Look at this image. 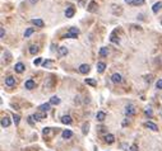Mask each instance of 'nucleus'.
I'll list each match as a JSON object with an SVG mask.
<instances>
[{"label":"nucleus","mask_w":162,"mask_h":151,"mask_svg":"<svg viewBox=\"0 0 162 151\" xmlns=\"http://www.w3.org/2000/svg\"><path fill=\"white\" fill-rule=\"evenodd\" d=\"M24 65L22 63V62H18V63H15V66H14V70H15V72H23L24 71Z\"/></svg>","instance_id":"3"},{"label":"nucleus","mask_w":162,"mask_h":151,"mask_svg":"<svg viewBox=\"0 0 162 151\" xmlns=\"http://www.w3.org/2000/svg\"><path fill=\"white\" fill-rule=\"evenodd\" d=\"M88 71H89V66H88L87 63H83V65H81V66H79V72L81 74H87Z\"/></svg>","instance_id":"5"},{"label":"nucleus","mask_w":162,"mask_h":151,"mask_svg":"<svg viewBox=\"0 0 162 151\" xmlns=\"http://www.w3.org/2000/svg\"><path fill=\"white\" fill-rule=\"evenodd\" d=\"M15 84V79L13 78V76H8V78H5V85H8V86H13Z\"/></svg>","instance_id":"7"},{"label":"nucleus","mask_w":162,"mask_h":151,"mask_svg":"<svg viewBox=\"0 0 162 151\" xmlns=\"http://www.w3.org/2000/svg\"><path fill=\"white\" fill-rule=\"evenodd\" d=\"M50 105H51L50 103H45V104H41V105L38 107V109H40L41 112H45V113H46V112H47V111L50 109Z\"/></svg>","instance_id":"9"},{"label":"nucleus","mask_w":162,"mask_h":151,"mask_svg":"<svg viewBox=\"0 0 162 151\" xmlns=\"http://www.w3.org/2000/svg\"><path fill=\"white\" fill-rule=\"evenodd\" d=\"M121 147H123V149H126V150H128V146H126L125 144H123V145H121Z\"/></svg>","instance_id":"41"},{"label":"nucleus","mask_w":162,"mask_h":151,"mask_svg":"<svg viewBox=\"0 0 162 151\" xmlns=\"http://www.w3.org/2000/svg\"><path fill=\"white\" fill-rule=\"evenodd\" d=\"M50 129H51V128L46 127V128H44V131H42V132H44V135H49V133H50Z\"/></svg>","instance_id":"38"},{"label":"nucleus","mask_w":162,"mask_h":151,"mask_svg":"<svg viewBox=\"0 0 162 151\" xmlns=\"http://www.w3.org/2000/svg\"><path fill=\"white\" fill-rule=\"evenodd\" d=\"M129 151H138V146L137 145H132L129 147Z\"/></svg>","instance_id":"32"},{"label":"nucleus","mask_w":162,"mask_h":151,"mask_svg":"<svg viewBox=\"0 0 162 151\" xmlns=\"http://www.w3.org/2000/svg\"><path fill=\"white\" fill-rule=\"evenodd\" d=\"M144 113H146L147 116H149V117H152V116H153V113H152V111H151V109H149V108H147V109L144 111Z\"/></svg>","instance_id":"30"},{"label":"nucleus","mask_w":162,"mask_h":151,"mask_svg":"<svg viewBox=\"0 0 162 151\" xmlns=\"http://www.w3.org/2000/svg\"><path fill=\"white\" fill-rule=\"evenodd\" d=\"M1 126H3V127H9V126H10V120H9L8 116H4V117L1 118Z\"/></svg>","instance_id":"8"},{"label":"nucleus","mask_w":162,"mask_h":151,"mask_svg":"<svg viewBox=\"0 0 162 151\" xmlns=\"http://www.w3.org/2000/svg\"><path fill=\"white\" fill-rule=\"evenodd\" d=\"M68 33H70V34H73V36H78V33H79V29H78V28H70Z\"/></svg>","instance_id":"23"},{"label":"nucleus","mask_w":162,"mask_h":151,"mask_svg":"<svg viewBox=\"0 0 162 151\" xmlns=\"http://www.w3.org/2000/svg\"><path fill=\"white\" fill-rule=\"evenodd\" d=\"M134 1H135V0H125L126 4H134Z\"/></svg>","instance_id":"40"},{"label":"nucleus","mask_w":162,"mask_h":151,"mask_svg":"<svg viewBox=\"0 0 162 151\" xmlns=\"http://www.w3.org/2000/svg\"><path fill=\"white\" fill-rule=\"evenodd\" d=\"M60 103V99L58 98V96H52V98L50 99V104H54V105H58Z\"/></svg>","instance_id":"22"},{"label":"nucleus","mask_w":162,"mask_h":151,"mask_svg":"<svg viewBox=\"0 0 162 151\" xmlns=\"http://www.w3.org/2000/svg\"><path fill=\"white\" fill-rule=\"evenodd\" d=\"M111 80L114 83H121V75L120 74H114L111 76Z\"/></svg>","instance_id":"13"},{"label":"nucleus","mask_w":162,"mask_h":151,"mask_svg":"<svg viewBox=\"0 0 162 151\" xmlns=\"http://www.w3.org/2000/svg\"><path fill=\"white\" fill-rule=\"evenodd\" d=\"M32 23H33L36 27H40V28H41V27H44V24H45L42 19H32Z\"/></svg>","instance_id":"12"},{"label":"nucleus","mask_w":162,"mask_h":151,"mask_svg":"<svg viewBox=\"0 0 162 151\" xmlns=\"http://www.w3.org/2000/svg\"><path fill=\"white\" fill-rule=\"evenodd\" d=\"M96 118H97V121L103 122V121H105V118H106V114H105L103 112H98V113H97V116H96Z\"/></svg>","instance_id":"15"},{"label":"nucleus","mask_w":162,"mask_h":151,"mask_svg":"<svg viewBox=\"0 0 162 151\" xmlns=\"http://www.w3.org/2000/svg\"><path fill=\"white\" fill-rule=\"evenodd\" d=\"M162 8V3L161 1H158V3H156L153 6H152V10H153V13H157L158 12V10Z\"/></svg>","instance_id":"18"},{"label":"nucleus","mask_w":162,"mask_h":151,"mask_svg":"<svg viewBox=\"0 0 162 151\" xmlns=\"http://www.w3.org/2000/svg\"><path fill=\"white\" fill-rule=\"evenodd\" d=\"M42 65H44L45 67H50L51 65H52V61H50V60H46V61H44V63H42Z\"/></svg>","instance_id":"29"},{"label":"nucleus","mask_w":162,"mask_h":151,"mask_svg":"<svg viewBox=\"0 0 162 151\" xmlns=\"http://www.w3.org/2000/svg\"><path fill=\"white\" fill-rule=\"evenodd\" d=\"M61 122H63L64 124H70V123L73 122V120H72L70 116L67 114V116H63V117H61Z\"/></svg>","instance_id":"4"},{"label":"nucleus","mask_w":162,"mask_h":151,"mask_svg":"<svg viewBox=\"0 0 162 151\" xmlns=\"http://www.w3.org/2000/svg\"><path fill=\"white\" fill-rule=\"evenodd\" d=\"M88 128H89V123H84L83 124V129H82L83 135H87L88 133Z\"/></svg>","instance_id":"24"},{"label":"nucleus","mask_w":162,"mask_h":151,"mask_svg":"<svg viewBox=\"0 0 162 151\" xmlns=\"http://www.w3.org/2000/svg\"><path fill=\"white\" fill-rule=\"evenodd\" d=\"M105 141H106L107 144H112V142L115 141V137H114V135H111V133H107V135L105 136Z\"/></svg>","instance_id":"10"},{"label":"nucleus","mask_w":162,"mask_h":151,"mask_svg":"<svg viewBox=\"0 0 162 151\" xmlns=\"http://www.w3.org/2000/svg\"><path fill=\"white\" fill-rule=\"evenodd\" d=\"M4 36H5V30H4V28L1 27V28H0V37L4 38Z\"/></svg>","instance_id":"35"},{"label":"nucleus","mask_w":162,"mask_h":151,"mask_svg":"<svg viewBox=\"0 0 162 151\" xmlns=\"http://www.w3.org/2000/svg\"><path fill=\"white\" fill-rule=\"evenodd\" d=\"M33 32H35V28H28V29L24 32V37H29L32 33H33Z\"/></svg>","instance_id":"25"},{"label":"nucleus","mask_w":162,"mask_h":151,"mask_svg":"<svg viewBox=\"0 0 162 151\" xmlns=\"http://www.w3.org/2000/svg\"><path fill=\"white\" fill-rule=\"evenodd\" d=\"M100 56H102V57H106V56H107V48H106V47H102V48L100 50Z\"/></svg>","instance_id":"26"},{"label":"nucleus","mask_w":162,"mask_h":151,"mask_svg":"<svg viewBox=\"0 0 162 151\" xmlns=\"http://www.w3.org/2000/svg\"><path fill=\"white\" fill-rule=\"evenodd\" d=\"M74 13H75L74 8H68V9L65 10V17H67V18H72V17L74 15Z\"/></svg>","instance_id":"11"},{"label":"nucleus","mask_w":162,"mask_h":151,"mask_svg":"<svg viewBox=\"0 0 162 151\" xmlns=\"http://www.w3.org/2000/svg\"><path fill=\"white\" fill-rule=\"evenodd\" d=\"M63 138H70L73 136V132L70 131V129H65V131H63Z\"/></svg>","instance_id":"14"},{"label":"nucleus","mask_w":162,"mask_h":151,"mask_svg":"<svg viewBox=\"0 0 162 151\" xmlns=\"http://www.w3.org/2000/svg\"><path fill=\"white\" fill-rule=\"evenodd\" d=\"M144 4V0H135L134 1V5H142Z\"/></svg>","instance_id":"33"},{"label":"nucleus","mask_w":162,"mask_h":151,"mask_svg":"<svg viewBox=\"0 0 162 151\" xmlns=\"http://www.w3.org/2000/svg\"><path fill=\"white\" fill-rule=\"evenodd\" d=\"M13 120H14V123H15V124H18V123H19V121H20V117H19L18 114H15V113H14V114H13Z\"/></svg>","instance_id":"28"},{"label":"nucleus","mask_w":162,"mask_h":151,"mask_svg":"<svg viewBox=\"0 0 162 151\" xmlns=\"http://www.w3.org/2000/svg\"><path fill=\"white\" fill-rule=\"evenodd\" d=\"M134 114H135V108H134V105H133V104H128V105L125 107V116L132 117V116H134Z\"/></svg>","instance_id":"1"},{"label":"nucleus","mask_w":162,"mask_h":151,"mask_svg":"<svg viewBox=\"0 0 162 151\" xmlns=\"http://www.w3.org/2000/svg\"><path fill=\"white\" fill-rule=\"evenodd\" d=\"M24 86H26V89H33L35 86H36V83H35L33 80H32V79H29V80L26 81Z\"/></svg>","instance_id":"6"},{"label":"nucleus","mask_w":162,"mask_h":151,"mask_svg":"<svg viewBox=\"0 0 162 151\" xmlns=\"http://www.w3.org/2000/svg\"><path fill=\"white\" fill-rule=\"evenodd\" d=\"M37 1H38V0H31V3H32V4H35V3H37Z\"/></svg>","instance_id":"42"},{"label":"nucleus","mask_w":162,"mask_h":151,"mask_svg":"<svg viewBox=\"0 0 162 151\" xmlns=\"http://www.w3.org/2000/svg\"><path fill=\"white\" fill-rule=\"evenodd\" d=\"M94 10H96V3L92 1V3L88 5V12H94Z\"/></svg>","instance_id":"27"},{"label":"nucleus","mask_w":162,"mask_h":151,"mask_svg":"<svg viewBox=\"0 0 162 151\" xmlns=\"http://www.w3.org/2000/svg\"><path fill=\"white\" fill-rule=\"evenodd\" d=\"M67 53H68V48H67V47L63 46V47L59 48V56H65Z\"/></svg>","instance_id":"20"},{"label":"nucleus","mask_w":162,"mask_h":151,"mask_svg":"<svg viewBox=\"0 0 162 151\" xmlns=\"http://www.w3.org/2000/svg\"><path fill=\"white\" fill-rule=\"evenodd\" d=\"M84 83L88 84V85H91V86H96V85H97V81H96L94 79H91V78H89V79H85Z\"/></svg>","instance_id":"19"},{"label":"nucleus","mask_w":162,"mask_h":151,"mask_svg":"<svg viewBox=\"0 0 162 151\" xmlns=\"http://www.w3.org/2000/svg\"><path fill=\"white\" fill-rule=\"evenodd\" d=\"M29 52L32 53V55H36V53L38 52V46H36V45H32V46L29 47Z\"/></svg>","instance_id":"21"},{"label":"nucleus","mask_w":162,"mask_h":151,"mask_svg":"<svg viewBox=\"0 0 162 151\" xmlns=\"http://www.w3.org/2000/svg\"><path fill=\"white\" fill-rule=\"evenodd\" d=\"M28 123H29L31 126H33V117H32V116L28 117Z\"/></svg>","instance_id":"37"},{"label":"nucleus","mask_w":162,"mask_h":151,"mask_svg":"<svg viewBox=\"0 0 162 151\" xmlns=\"http://www.w3.org/2000/svg\"><path fill=\"white\" fill-rule=\"evenodd\" d=\"M146 81H148V83H151L152 81V78H153V75H146Z\"/></svg>","instance_id":"31"},{"label":"nucleus","mask_w":162,"mask_h":151,"mask_svg":"<svg viewBox=\"0 0 162 151\" xmlns=\"http://www.w3.org/2000/svg\"><path fill=\"white\" fill-rule=\"evenodd\" d=\"M32 117H33V120H36V121H42V120H45V118H46V113L45 112H37Z\"/></svg>","instance_id":"2"},{"label":"nucleus","mask_w":162,"mask_h":151,"mask_svg":"<svg viewBox=\"0 0 162 151\" xmlns=\"http://www.w3.org/2000/svg\"><path fill=\"white\" fill-rule=\"evenodd\" d=\"M146 126H147L149 129H152V131H157V129H158L157 124H155L153 122H147V123H146Z\"/></svg>","instance_id":"16"},{"label":"nucleus","mask_w":162,"mask_h":151,"mask_svg":"<svg viewBox=\"0 0 162 151\" xmlns=\"http://www.w3.org/2000/svg\"><path fill=\"white\" fill-rule=\"evenodd\" d=\"M156 86H157V89H162V80H158L156 83Z\"/></svg>","instance_id":"34"},{"label":"nucleus","mask_w":162,"mask_h":151,"mask_svg":"<svg viewBox=\"0 0 162 151\" xmlns=\"http://www.w3.org/2000/svg\"><path fill=\"white\" fill-rule=\"evenodd\" d=\"M105 69H106V65L103 62H98V63H97V71H98V72H103Z\"/></svg>","instance_id":"17"},{"label":"nucleus","mask_w":162,"mask_h":151,"mask_svg":"<svg viewBox=\"0 0 162 151\" xmlns=\"http://www.w3.org/2000/svg\"><path fill=\"white\" fill-rule=\"evenodd\" d=\"M41 62H42V59H36V60L33 61V63L36 65V66H37V65H40Z\"/></svg>","instance_id":"39"},{"label":"nucleus","mask_w":162,"mask_h":151,"mask_svg":"<svg viewBox=\"0 0 162 151\" xmlns=\"http://www.w3.org/2000/svg\"><path fill=\"white\" fill-rule=\"evenodd\" d=\"M64 38H77V36H73L70 33H67L65 36H64Z\"/></svg>","instance_id":"36"}]
</instances>
